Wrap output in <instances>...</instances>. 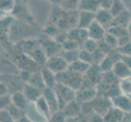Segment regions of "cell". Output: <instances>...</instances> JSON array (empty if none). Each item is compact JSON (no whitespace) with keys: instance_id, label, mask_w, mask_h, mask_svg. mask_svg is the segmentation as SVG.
Instances as JSON below:
<instances>
[{"instance_id":"7dc6e473","label":"cell","mask_w":131,"mask_h":122,"mask_svg":"<svg viewBox=\"0 0 131 122\" xmlns=\"http://www.w3.org/2000/svg\"><path fill=\"white\" fill-rule=\"evenodd\" d=\"M51 3H53L54 4H56V5H60V3L62 2V0H50Z\"/></svg>"},{"instance_id":"d4e9b609","label":"cell","mask_w":131,"mask_h":122,"mask_svg":"<svg viewBox=\"0 0 131 122\" xmlns=\"http://www.w3.org/2000/svg\"><path fill=\"white\" fill-rule=\"evenodd\" d=\"M16 0H0V12L4 15L12 14L16 7Z\"/></svg>"},{"instance_id":"f1b7e54d","label":"cell","mask_w":131,"mask_h":122,"mask_svg":"<svg viewBox=\"0 0 131 122\" xmlns=\"http://www.w3.org/2000/svg\"><path fill=\"white\" fill-rule=\"evenodd\" d=\"M103 41L104 42L108 47H109L112 50H114L118 46V42H117V38L115 35L109 33L108 31L106 30V32L103 35Z\"/></svg>"},{"instance_id":"f35d334b","label":"cell","mask_w":131,"mask_h":122,"mask_svg":"<svg viewBox=\"0 0 131 122\" xmlns=\"http://www.w3.org/2000/svg\"><path fill=\"white\" fill-rule=\"evenodd\" d=\"M0 122H14L7 108L0 110Z\"/></svg>"},{"instance_id":"3957f363","label":"cell","mask_w":131,"mask_h":122,"mask_svg":"<svg viewBox=\"0 0 131 122\" xmlns=\"http://www.w3.org/2000/svg\"><path fill=\"white\" fill-rule=\"evenodd\" d=\"M103 73L100 70L98 64H91L82 76V85L80 88L96 87L102 81ZM79 88V89H80Z\"/></svg>"},{"instance_id":"e575fe53","label":"cell","mask_w":131,"mask_h":122,"mask_svg":"<svg viewBox=\"0 0 131 122\" xmlns=\"http://www.w3.org/2000/svg\"><path fill=\"white\" fill-rule=\"evenodd\" d=\"M78 60H82L85 63H87L90 64H93L92 60V53L85 51V50L80 48L78 51Z\"/></svg>"},{"instance_id":"f6af8a7d","label":"cell","mask_w":131,"mask_h":122,"mask_svg":"<svg viewBox=\"0 0 131 122\" xmlns=\"http://www.w3.org/2000/svg\"><path fill=\"white\" fill-rule=\"evenodd\" d=\"M120 60L122 61L123 63L129 66V68H131V58L130 56H124V55H121V59Z\"/></svg>"},{"instance_id":"d6986e66","label":"cell","mask_w":131,"mask_h":122,"mask_svg":"<svg viewBox=\"0 0 131 122\" xmlns=\"http://www.w3.org/2000/svg\"><path fill=\"white\" fill-rule=\"evenodd\" d=\"M40 73H41L45 86L51 89L55 87V85L57 83L56 78V73H54L52 71L50 70L45 65L40 70Z\"/></svg>"},{"instance_id":"44dd1931","label":"cell","mask_w":131,"mask_h":122,"mask_svg":"<svg viewBox=\"0 0 131 122\" xmlns=\"http://www.w3.org/2000/svg\"><path fill=\"white\" fill-rule=\"evenodd\" d=\"M10 96H11V102L12 104L17 107L18 108H20V109L25 111L29 102L27 101L23 92L21 90H17V91L11 93Z\"/></svg>"},{"instance_id":"60d3db41","label":"cell","mask_w":131,"mask_h":122,"mask_svg":"<svg viewBox=\"0 0 131 122\" xmlns=\"http://www.w3.org/2000/svg\"><path fill=\"white\" fill-rule=\"evenodd\" d=\"M131 44L130 42L125 45V46L122 47H116L115 50L118 52L120 55H124V56H130V53H131Z\"/></svg>"},{"instance_id":"ac0fdd59","label":"cell","mask_w":131,"mask_h":122,"mask_svg":"<svg viewBox=\"0 0 131 122\" xmlns=\"http://www.w3.org/2000/svg\"><path fill=\"white\" fill-rule=\"evenodd\" d=\"M93 20H94V13L86 11H78L77 27L87 29Z\"/></svg>"},{"instance_id":"8fae6325","label":"cell","mask_w":131,"mask_h":122,"mask_svg":"<svg viewBox=\"0 0 131 122\" xmlns=\"http://www.w3.org/2000/svg\"><path fill=\"white\" fill-rule=\"evenodd\" d=\"M94 20L99 22L106 30L112 26L113 16L111 14L109 10L99 8V10L94 13Z\"/></svg>"},{"instance_id":"d6a6232c","label":"cell","mask_w":131,"mask_h":122,"mask_svg":"<svg viewBox=\"0 0 131 122\" xmlns=\"http://www.w3.org/2000/svg\"><path fill=\"white\" fill-rule=\"evenodd\" d=\"M81 48H82V49L85 50V51L92 53L93 51H94L98 48L97 41L88 38L87 39H85L84 42H82V44H81Z\"/></svg>"},{"instance_id":"5b68a950","label":"cell","mask_w":131,"mask_h":122,"mask_svg":"<svg viewBox=\"0 0 131 122\" xmlns=\"http://www.w3.org/2000/svg\"><path fill=\"white\" fill-rule=\"evenodd\" d=\"M38 41L47 57L55 55H60L62 51L61 45L58 43L53 38L49 37L47 35H46V37L44 38H40L38 39Z\"/></svg>"},{"instance_id":"ee69618b","label":"cell","mask_w":131,"mask_h":122,"mask_svg":"<svg viewBox=\"0 0 131 122\" xmlns=\"http://www.w3.org/2000/svg\"><path fill=\"white\" fill-rule=\"evenodd\" d=\"M9 94L10 93H9V90L7 86V85L3 81H0V96H3Z\"/></svg>"},{"instance_id":"7c38bea8","label":"cell","mask_w":131,"mask_h":122,"mask_svg":"<svg viewBox=\"0 0 131 122\" xmlns=\"http://www.w3.org/2000/svg\"><path fill=\"white\" fill-rule=\"evenodd\" d=\"M112 73L115 75L117 79H122L129 77L131 76V68L126 65L121 60L114 62V64L112 69Z\"/></svg>"},{"instance_id":"8d00e7d4","label":"cell","mask_w":131,"mask_h":122,"mask_svg":"<svg viewBox=\"0 0 131 122\" xmlns=\"http://www.w3.org/2000/svg\"><path fill=\"white\" fill-rule=\"evenodd\" d=\"M49 121L53 122H64L66 121V116L61 110H58L57 112H53L51 115Z\"/></svg>"},{"instance_id":"b9f144b4","label":"cell","mask_w":131,"mask_h":122,"mask_svg":"<svg viewBox=\"0 0 131 122\" xmlns=\"http://www.w3.org/2000/svg\"><path fill=\"white\" fill-rule=\"evenodd\" d=\"M33 72H31L29 70H26V69H21L20 73H19V77L20 79L23 81L24 83H26L28 82V81L29 80L30 78V76L32 74Z\"/></svg>"},{"instance_id":"7402d4cb","label":"cell","mask_w":131,"mask_h":122,"mask_svg":"<svg viewBox=\"0 0 131 122\" xmlns=\"http://www.w3.org/2000/svg\"><path fill=\"white\" fill-rule=\"evenodd\" d=\"M99 8V0H79L78 10L95 13Z\"/></svg>"},{"instance_id":"bcb514c9","label":"cell","mask_w":131,"mask_h":122,"mask_svg":"<svg viewBox=\"0 0 131 122\" xmlns=\"http://www.w3.org/2000/svg\"><path fill=\"white\" fill-rule=\"evenodd\" d=\"M121 3H123L124 7H125L126 10L130 11L131 8V0H121Z\"/></svg>"},{"instance_id":"ba28073f","label":"cell","mask_w":131,"mask_h":122,"mask_svg":"<svg viewBox=\"0 0 131 122\" xmlns=\"http://www.w3.org/2000/svg\"><path fill=\"white\" fill-rule=\"evenodd\" d=\"M98 94L96 87H88V88H80L76 90L75 100L80 104L84 103H88L94 98Z\"/></svg>"},{"instance_id":"5bb4252c","label":"cell","mask_w":131,"mask_h":122,"mask_svg":"<svg viewBox=\"0 0 131 122\" xmlns=\"http://www.w3.org/2000/svg\"><path fill=\"white\" fill-rule=\"evenodd\" d=\"M21 91L23 92L27 101L29 103H34L42 95V90L34 86L29 83H24Z\"/></svg>"},{"instance_id":"4316f807","label":"cell","mask_w":131,"mask_h":122,"mask_svg":"<svg viewBox=\"0 0 131 122\" xmlns=\"http://www.w3.org/2000/svg\"><path fill=\"white\" fill-rule=\"evenodd\" d=\"M114 62H115V60L113 59H112L109 55H107L98 65L99 67V69H100V70L104 73H107V72L112 71V66L114 64Z\"/></svg>"},{"instance_id":"ab89813d","label":"cell","mask_w":131,"mask_h":122,"mask_svg":"<svg viewBox=\"0 0 131 122\" xmlns=\"http://www.w3.org/2000/svg\"><path fill=\"white\" fill-rule=\"evenodd\" d=\"M12 103L11 102V96L10 94H6V95L0 96V110L5 109Z\"/></svg>"},{"instance_id":"603a6c76","label":"cell","mask_w":131,"mask_h":122,"mask_svg":"<svg viewBox=\"0 0 131 122\" xmlns=\"http://www.w3.org/2000/svg\"><path fill=\"white\" fill-rule=\"evenodd\" d=\"M90 65L91 64H87V63H85V62L80 60H77L74 62L71 63V64H69L68 69L83 75L85 72L88 70V69L90 67Z\"/></svg>"},{"instance_id":"e0dca14e","label":"cell","mask_w":131,"mask_h":122,"mask_svg":"<svg viewBox=\"0 0 131 122\" xmlns=\"http://www.w3.org/2000/svg\"><path fill=\"white\" fill-rule=\"evenodd\" d=\"M125 112L114 106H111L103 116V121L106 122H121L123 120Z\"/></svg>"},{"instance_id":"cb8c5ba5","label":"cell","mask_w":131,"mask_h":122,"mask_svg":"<svg viewBox=\"0 0 131 122\" xmlns=\"http://www.w3.org/2000/svg\"><path fill=\"white\" fill-rule=\"evenodd\" d=\"M26 83H29L30 85H34V86L38 88L39 90H41L42 91L44 88H46V86H45V85H44V82H43L41 73H40V71H37V70L33 72L32 74L30 76L29 80L28 81V82H26Z\"/></svg>"},{"instance_id":"83f0119b","label":"cell","mask_w":131,"mask_h":122,"mask_svg":"<svg viewBox=\"0 0 131 122\" xmlns=\"http://www.w3.org/2000/svg\"><path fill=\"white\" fill-rule=\"evenodd\" d=\"M78 51L79 49L71 50V51H62L60 55L64 59L68 64L74 62L75 60H78Z\"/></svg>"},{"instance_id":"7bdbcfd3","label":"cell","mask_w":131,"mask_h":122,"mask_svg":"<svg viewBox=\"0 0 131 122\" xmlns=\"http://www.w3.org/2000/svg\"><path fill=\"white\" fill-rule=\"evenodd\" d=\"M99 6L100 8L103 9H106V10H109L112 3V0H99Z\"/></svg>"},{"instance_id":"681fc988","label":"cell","mask_w":131,"mask_h":122,"mask_svg":"<svg viewBox=\"0 0 131 122\" xmlns=\"http://www.w3.org/2000/svg\"><path fill=\"white\" fill-rule=\"evenodd\" d=\"M0 78H1V73H0Z\"/></svg>"},{"instance_id":"ffe728a7","label":"cell","mask_w":131,"mask_h":122,"mask_svg":"<svg viewBox=\"0 0 131 122\" xmlns=\"http://www.w3.org/2000/svg\"><path fill=\"white\" fill-rule=\"evenodd\" d=\"M112 25H117L129 29L130 26V11L125 9L116 16L113 17Z\"/></svg>"},{"instance_id":"4dcf8cb0","label":"cell","mask_w":131,"mask_h":122,"mask_svg":"<svg viewBox=\"0 0 131 122\" xmlns=\"http://www.w3.org/2000/svg\"><path fill=\"white\" fill-rule=\"evenodd\" d=\"M79 0H62L60 6L64 11L78 10Z\"/></svg>"},{"instance_id":"8992f818","label":"cell","mask_w":131,"mask_h":122,"mask_svg":"<svg viewBox=\"0 0 131 122\" xmlns=\"http://www.w3.org/2000/svg\"><path fill=\"white\" fill-rule=\"evenodd\" d=\"M89 103L93 112L102 117L105 115L107 111L112 106L110 98L106 96L100 95V94H97V96L93 98L91 101H90Z\"/></svg>"},{"instance_id":"836d02e7","label":"cell","mask_w":131,"mask_h":122,"mask_svg":"<svg viewBox=\"0 0 131 122\" xmlns=\"http://www.w3.org/2000/svg\"><path fill=\"white\" fill-rule=\"evenodd\" d=\"M61 47L62 51H71V50L80 49L81 45L78 42H76V41L67 38V39L61 43Z\"/></svg>"},{"instance_id":"52a82bcc","label":"cell","mask_w":131,"mask_h":122,"mask_svg":"<svg viewBox=\"0 0 131 122\" xmlns=\"http://www.w3.org/2000/svg\"><path fill=\"white\" fill-rule=\"evenodd\" d=\"M45 66L56 74L67 70L69 64L60 55H55L47 57V61L45 63Z\"/></svg>"},{"instance_id":"9a60e30c","label":"cell","mask_w":131,"mask_h":122,"mask_svg":"<svg viewBox=\"0 0 131 122\" xmlns=\"http://www.w3.org/2000/svg\"><path fill=\"white\" fill-rule=\"evenodd\" d=\"M34 105L36 108V110L39 113L45 121H49L50 117H51V112L50 110V107L47 104V103L45 100V98L42 95L40 96L37 100L34 103Z\"/></svg>"},{"instance_id":"2e32d148","label":"cell","mask_w":131,"mask_h":122,"mask_svg":"<svg viewBox=\"0 0 131 122\" xmlns=\"http://www.w3.org/2000/svg\"><path fill=\"white\" fill-rule=\"evenodd\" d=\"M87 31L90 38H92L95 41H99L103 39V35H104L106 32V29L99 22L94 20L89 25V27L87 28Z\"/></svg>"},{"instance_id":"6da1fadb","label":"cell","mask_w":131,"mask_h":122,"mask_svg":"<svg viewBox=\"0 0 131 122\" xmlns=\"http://www.w3.org/2000/svg\"><path fill=\"white\" fill-rule=\"evenodd\" d=\"M22 50L25 55L32 59L37 64L45 65L47 56L39 45L38 41L34 39L25 40L23 46H22Z\"/></svg>"},{"instance_id":"9c48e42d","label":"cell","mask_w":131,"mask_h":122,"mask_svg":"<svg viewBox=\"0 0 131 122\" xmlns=\"http://www.w3.org/2000/svg\"><path fill=\"white\" fill-rule=\"evenodd\" d=\"M110 101L112 106L119 108L121 111L125 112H131V101L130 97L126 96L125 94H119L117 95L111 97Z\"/></svg>"},{"instance_id":"7a4b0ae2","label":"cell","mask_w":131,"mask_h":122,"mask_svg":"<svg viewBox=\"0 0 131 122\" xmlns=\"http://www.w3.org/2000/svg\"><path fill=\"white\" fill-rule=\"evenodd\" d=\"M82 74L67 69L56 74L57 83L68 85L75 90H78L82 85Z\"/></svg>"},{"instance_id":"484cf974","label":"cell","mask_w":131,"mask_h":122,"mask_svg":"<svg viewBox=\"0 0 131 122\" xmlns=\"http://www.w3.org/2000/svg\"><path fill=\"white\" fill-rule=\"evenodd\" d=\"M118 86H119V89H120L121 94L130 97V94H131V80H130V76H129V77L120 79L118 81Z\"/></svg>"},{"instance_id":"1f68e13d","label":"cell","mask_w":131,"mask_h":122,"mask_svg":"<svg viewBox=\"0 0 131 122\" xmlns=\"http://www.w3.org/2000/svg\"><path fill=\"white\" fill-rule=\"evenodd\" d=\"M124 10H125V7H124L123 3H121V0H112V6L109 9V11L111 12V14L112 15V16L113 17L116 16Z\"/></svg>"},{"instance_id":"4fadbf2b","label":"cell","mask_w":131,"mask_h":122,"mask_svg":"<svg viewBox=\"0 0 131 122\" xmlns=\"http://www.w3.org/2000/svg\"><path fill=\"white\" fill-rule=\"evenodd\" d=\"M66 116V120L68 119H73L76 118L78 116H80V111H81V104L77 102L75 99L72 100L63 107L60 109Z\"/></svg>"},{"instance_id":"f546056e","label":"cell","mask_w":131,"mask_h":122,"mask_svg":"<svg viewBox=\"0 0 131 122\" xmlns=\"http://www.w3.org/2000/svg\"><path fill=\"white\" fill-rule=\"evenodd\" d=\"M7 109L8 110L9 113L11 114L13 119V121H18L25 114L24 110H21L20 108H18L15 105H13L12 103H11V104L7 107Z\"/></svg>"},{"instance_id":"d590c367","label":"cell","mask_w":131,"mask_h":122,"mask_svg":"<svg viewBox=\"0 0 131 122\" xmlns=\"http://www.w3.org/2000/svg\"><path fill=\"white\" fill-rule=\"evenodd\" d=\"M107 56V54L104 53L100 49L97 48L95 51L92 52V60L94 64H99L100 63L103 59Z\"/></svg>"},{"instance_id":"c3c4849f","label":"cell","mask_w":131,"mask_h":122,"mask_svg":"<svg viewBox=\"0 0 131 122\" xmlns=\"http://www.w3.org/2000/svg\"><path fill=\"white\" fill-rule=\"evenodd\" d=\"M6 16V15H4L2 12H0V18H1V17H3V16Z\"/></svg>"},{"instance_id":"277c9868","label":"cell","mask_w":131,"mask_h":122,"mask_svg":"<svg viewBox=\"0 0 131 122\" xmlns=\"http://www.w3.org/2000/svg\"><path fill=\"white\" fill-rule=\"evenodd\" d=\"M57 95L59 101V107L60 110L64 107L67 103L75 99L76 90L72 89L68 85H63L60 83H56L55 87L53 88Z\"/></svg>"},{"instance_id":"30bf717a","label":"cell","mask_w":131,"mask_h":122,"mask_svg":"<svg viewBox=\"0 0 131 122\" xmlns=\"http://www.w3.org/2000/svg\"><path fill=\"white\" fill-rule=\"evenodd\" d=\"M42 95L44 97L45 100L47 103V104L50 107L51 114L53 112H57L60 110V107H59V101L57 95L55 92L54 89L51 88H44L42 91Z\"/></svg>"},{"instance_id":"74e56055","label":"cell","mask_w":131,"mask_h":122,"mask_svg":"<svg viewBox=\"0 0 131 122\" xmlns=\"http://www.w3.org/2000/svg\"><path fill=\"white\" fill-rule=\"evenodd\" d=\"M59 31H60V29H59V28L56 25L51 24V25H49L48 26L46 27L44 32H45V34H46V35L49 36V37L54 38L57 34V33L59 32Z\"/></svg>"}]
</instances>
